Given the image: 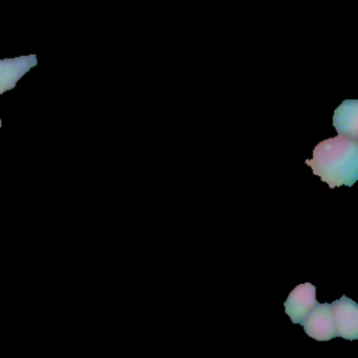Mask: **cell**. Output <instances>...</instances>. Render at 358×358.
<instances>
[{
  "label": "cell",
  "mask_w": 358,
  "mask_h": 358,
  "mask_svg": "<svg viewBox=\"0 0 358 358\" xmlns=\"http://www.w3.org/2000/svg\"><path fill=\"white\" fill-rule=\"evenodd\" d=\"M330 312L336 337L347 340L358 338V305L355 301L343 295L330 303Z\"/></svg>",
  "instance_id": "7a4b0ae2"
},
{
  "label": "cell",
  "mask_w": 358,
  "mask_h": 358,
  "mask_svg": "<svg viewBox=\"0 0 358 358\" xmlns=\"http://www.w3.org/2000/svg\"><path fill=\"white\" fill-rule=\"evenodd\" d=\"M0 127H1V120H0Z\"/></svg>",
  "instance_id": "52a82bcc"
},
{
  "label": "cell",
  "mask_w": 358,
  "mask_h": 358,
  "mask_svg": "<svg viewBox=\"0 0 358 358\" xmlns=\"http://www.w3.org/2000/svg\"><path fill=\"white\" fill-rule=\"evenodd\" d=\"M305 164L329 187L352 186L358 179V141L341 134L322 140Z\"/></svg>",
  "instance_id": "6da1fadb"
},
{
  "label": "cell",
  "mask_w": 358,
  "mask_h": 358,
  "mask_svg": "<svg viewBox=\"0 0 358 358\" xmlns=\"http://www.w3.org/2000/svg\"><path fill=\"white\" fill-rule=\"evenodd\" d=\"M301 324L305 333L317 341H327L336 337L330 303H316Z\"/></svg>",
  "instance_id": "277c9868"
},
{
  "label": "cell",
  "mask_w": 358,
  "mask_h": 358,
  "mask_svg": "<svg viewBox=\"0 0 358 358\" xmlns=\"http://www.w3.org/2000/svg\"><path fill=\"white\" fill-rule=\"evenodd\" d=\"M316 303V287L310 282H303L296 285L289 292L284 303V308L288 317L294 323L301 324Z\"/></svg>",
  "instance_id": "3957f363"
},
{
  "label": "cell",
  "mask_w": 358,
  "mask_h": 358,
  "mask_svg": "<svg viewBox=\"0 0 358 358\" xmlns=\"http://www.w3.org/2000/svg\"><path fill=\"white\" fill-rule=\"evenodd\" d=\"M38 60L35 55L18 56L13 59H0V95L13 90L18 80L28 73Z\"/></svg>",
  "instance_id": "5b68a950"
},
{
  "label": "cell",
  "mask_w": 358,
  "mask_h": 358,
  "mask_svg": "<svg viewBox=\"0 0 358 358\" xmlns=\"http://www.w3.org/2000/svg\"><path fill=\"white\" fill-rule=\"evenodd\" d=\"M333 126L338 134L357 140L358 138V102L355 99H345L334 110Z\"/></svg>",
  "instance_id": "8992f818"
}]
</instances>
